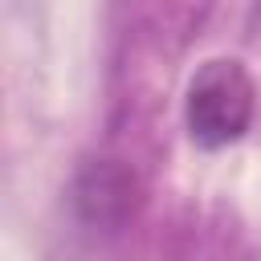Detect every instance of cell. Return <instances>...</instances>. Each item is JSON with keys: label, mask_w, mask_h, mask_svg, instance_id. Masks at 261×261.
I'll return each mask as SVG.
<instances>
[{"label": "cell", "mask_w": 261, "mask_h": 261, "mask_svg": "<svg viewBox=\"0 0 261 261\" xmlns=\"http://www.w3.org/2000/svg\"><path fill=\"white\" fill-rule=\"evenodd\" d=\"M257 110V86L249 69L237 57H208L184 94V122L196 147H228L241 143L245 130L253 126Z\"/></svg>", "instance_id": "1"}, {"label": "cell", "mask_w": 261, "mask_h": 261, "mask_svg": "<svg viewBox=\"0 0 261 261\" xmlns=\"http://www.w3.org/2000/svg\"><path fill=\"white\" fill-rule=\"evenodd\" d=\"M139 208V179L122 159H90L73 179V212L90 232L114 237Z\"/></svg>", "instance_id": "2"}]
</instances>
